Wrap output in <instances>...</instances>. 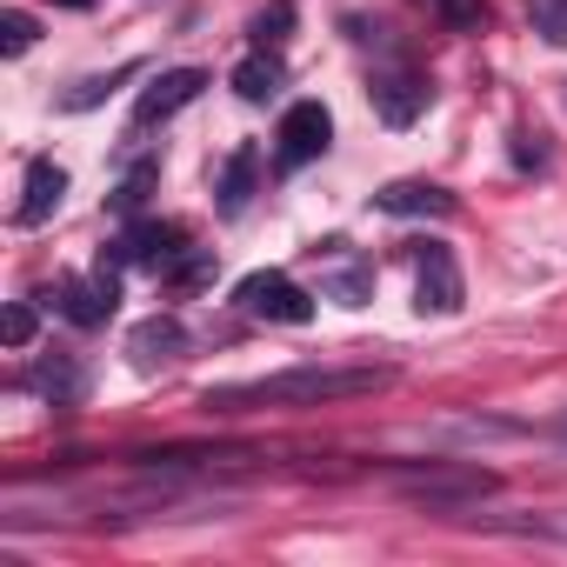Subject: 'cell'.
<instances>
[{
	"label": "cell",
	"instance_id": "3",
	"mask_svg": "<svg viewBox=\"0 0 567 567\" xmlns=\"http://www.w3.org/2000/svg\"><path fill=\"white\" fill-rule=\"evenodd\" d=\"M234 308L240 315H254V321H280V328H308L315 321V295L308 288H295L280 267H260V274H247L240 288H234Z\"/></svg>",
	"mask_w": 567,
	"mask_h": 567
},
{
	"label": "cell",
	"instance_id": "7",
	"mask_svg": "<svg viewBox=\"0 0 567 567\" xmlns=\"http://www.w3.org/2000/svg\"><path fill=\"white\" fill-rule=\"evenodd\" d=\"M368 101H374V114H381L388 127H414V121L427 114L434 87H427V81H421L414 68L388 61V68H374V81H368Z\"/></svg>",
	"mask_w": 567,
	"mask_h": 567
},
{
	"label": "cell",
	"instance_id": "6",
	"mask_svg": "<svg viewBox=\"0 0 567 567\" xmlns=\"http://www.w3.org/2000/svg\"><path fill=\"white\" fill-rule=\"evenodd\" d=\"M328 147H334V114H328L321 101H295L288 114H280V147H274V167H280V174L321 161Z\"/></svg>",
	"mask_w": 567,
	"mask_h": 567
},
{
	"label": "cell",
	"instance_id": "9",
	"mask_svg": "<svg viewBox=\"0 0 567 567\" xmlns=\"http://www.w3.org/2000/svg\"><path fill=\"white\" fill-rule=\"evenodd\" d=\"M200 87H207V68H167V74H154L147 94L134 101V134H147V127H161L167 114H181L187 101H200Z\"/></svg>",
	"mask_w": 567,
	"mask_h": 567
},
{
	"label": "cell",
	"instance_id": "1",
	"mask_svg": "<svg viewBox=\"0 0 567 567\" xmlns=\"http://www.w3.org/2000/svg\"><path fill=\"white\" fill-rule=\"evenodd\" d=\"M394 388L388 361H361V368H334V361H301L260 381H220L200 394V408L214 414H247V408H321V401H354V394H381Z\"/></svg>",
	"mask_w": 567,
	"mask_h": 567
},
{
	"label": "cell",
	"instance_id": "17",
	"mask_svg": "<svg viewBox=\"0 0 567 567\" xmlns=\"http://www.w3.org/2000/svg\"><path fill=\"white\" fill-rule=\"evenodd\" d=\"M220 274V260H214V247H187L174 267H167V280H174V288H207V280Z\"/></svg>",
	"mask_w": 567,
	"mask_h": 567
},
{
	"label": "cell",
	"instance_id": "2",
	"mask_svg": "<svg viewBox=\"0 0 567 567\" xmlns=\"http://www.w3.org/2000/svg\"><path fill=\"white\" fill-rule=\"evenodd\" d=\"M388 487L408 494V501H427V507H461V501H481L501 487L494 467H474V461H408V467H388Z\"/></svg>",
	"mask_w": 567,
	"mask_h": 567
},
{
	"label": "cell",
	"instance_id": "16",
	"mask_svg": "<svg viewBox=\"0 0 567 567\" xmlns=\"http://www.w3.org/2000/svg\"><path fill=\"white\" fill-rule=\"evenodd\" d=\"M134 74H141V61H127V68H114V74H87V81H74V87L61 94V107H68V114H87V107H101L121 81H134Z\"/></svg>",
	"mask_w": 567,
	"mask_h": 567
},
{
	"label": "cell",
	"instance_id": "11",
	"mask_svg": "<svg viewBox=\"0 0 567 567\" xmlns=\"http://www.w3.org/2000/svg\"><path fill=\"white\" fill-rule=\"evenodd\" d=\"M127 354H134L141 374H154V368H167V361L187 354V328H181L174 315H154V321H141V328L127 334Z\"/></svg>",
	"mask_w": 567,
	"mask_h": 567
},
{
	"label": "cell",
	"instance_id": "25",
	"mask_svg": "<svg viewBox=\"0 0 567 567\" xmlns=\"http://www.w3.org/2000/svg\"><path fill=\"white\" fill-rule=\"evenodd\" d=\"M560 441H567V414H560Z\"/></svg>",
	"mask_w": 567,
	"mask_h": 567
},
{
	"label": "cell",
	"instance_id": "21",
	"mask_svg": "<svg viewBox=\"0 0 567 567\" xmlns=\"http://www.w3.org/2000/svg\"><path fill=\"white\" fill-rule=\"evenodd\" d=\"M328 295H334L341 308H368V295H374V267H348V274H334V280H328Z\"/></svg>",
	"mask_w": 567,
	"mask_h": 567
},
{
	"label": "cell",
	"instance_id": "18",
	"mask_svg": "<svg viewBox=\"0 0 567 567\" xmlns=\"http://www.w3.org/2000/svg\"><path fill=\"white\" fill-rule=\"evenodd\" d=\"M288 28H295V0H274V8H260L254 14V48H280V41H288Z\"/></svg>",
	"mask_w": 567,
	"mask_h": 567
},
{
	"label": "cell",
	"instance_id": "14",
	"mask_svg": "<svg viewBox=\"0 0 567 567\" xmlns=\"http://www.w3.org/2000/svg\"><path fill=\"white\" fill-rule=\"evenodd\" d=\"M254 181H260V147H234V154H227V167H220V181H214V194H220V214H227V220H234V214H247Z\"/></svg>",
	"mask_w": 567,
	"mask_h": 567
},
{
	"label": "cell",
	"instance_id": "13",
	"mask_svg": "<svg viewBox=\"0 0 567 567\" xmlns=\"http://www.w3.org/2000/svg\"><path fill=\"white\" fill-rule=\"evenodd\" d=\"M374 207L381 214H427V220H454V194L447 187H434V181H388L381 194H374Z\"/></svg>",
	"mask_w": 567,
	"mask_h": 567
},
{
	"label": "cell",
	"instance_id": "22",
	"mask_svg": "<svg viewBox=\"0 0 567 567\" xmlns=\"http://www.w3.org/2000/svg\"><path fill=\"white\" fill-rule=\"evenodd\" d=\"M34 41H41L34 14H21V8H14V14H0V54H8V61H14V54H28Z\"/></svg>",
	"mask_w": 567,
	"mask_h": 567
},
{
	"label": "cell",
	"instance_id": "20",
	"mask_svg": "<svg viewBox=\"0 0 567 567\" xmlns=\"http://www.w3.org/2000/svg\"><path fill=\"white\" fill-rule=\"evenodd\" d=\"M434 14H441L454 34H481V28H487V0H434Z\"/></svg>",
	"mask_w": 567,
	"mask_h": 567
},
{
	"label": "cell",
	"instance_id": "4",
	"mask_svg": "<svg viewBox=\"0 0 567 567\" xmlns=\"http://www.w3.org/2000/svg\"><path fill=\"white\" fill-rule=\"evenodd\" d=\"M54 308H61V321H74V328H107L114 321V308H121V274H114V260H101L94 274H68V280H54Z\"/></svg>",
	"mask_w": 567,
	"mask_h": 567
},
{
	"label": "cell",
	"instance_id": "10",
	"mask_svg": "<svg viewBox=\"0 0 567 567\" xmlns=\"http://www.w3.org/2000/svg\"><path fill=\"white\" fill-rule=\"evenodd\" d=\"M61 200H68V167H54L48 154H34V161H28V187H21V207H14V227H48Z\"/></svg>",
	"mask_w": 567,
	"mask_h": 567
},
{
	"label": "cell",
	"instance_id": "12",
	"mask_svg": "<svg viewBox=\"0 0 567 567\" xmlns=\"http://www.w3.org/2000/svg\"><path fill=\"white\" fill-rule=\"evenodd\" d=\"M234 94H240L247 107H267V101L288 94V61H280V48H254V54L234 68Z\"/></svg>",
	"mask_w": 567,
	"mask_h": 567
},
{
	"label": "cell",
	"instance_id": "15",
	"mask_svg": "<svg viewBox=\"0 0 567 567\" xmlns=\"http://www.w3.org/2000/svg\"><path fill=\"white\" fill-rule=\"evenodd\" d=\"M28 388H34V394H48L54 408H74V401L87 394V374H81L68 354H54V361H41V368L28 374Z\"/></svg>",
	"mask_w": 567,
	"mask_h": 567
},
{
	"label": "cell",
	"instance_id": "8",
	"mask_svg": "<svg viewBox=\"0 0 567 567\" xmlns=\"http://www.w3.org/2000/svg\"><path fill=\"white\" fill-rule=\"evenodd\" d=\"M181 254H187V234H181L174 220H134V227H127V234H121V240H114L101 260H114V267H127V260H134V267H154V274H167Z\"/></svg>",
	"mask_w": 567,
	"mask_h": 567
},
{
	"label": "cell",
	"instance_id": "24",
	"mask_svg": "<svg viewBox=\"0 0 567 567\" xmlns=\"http://www.w3.org/2000/svg\"><path fill=\"white\" fill-rule=\"evenodd\" d=\"M34 328H41V321H34V308H28V301H14V308H8V321H0V341L21 354V348H34Z\"/></svg>",
	"mask_w": 567,
	"mask_h": 567
},
{
	"label": "cell",
	"instance_id": "19",
	"mask_svg": "<svg viewBox=\"0 0 567 567\" xmlns=\"http://www.w3.org/2000/svg\"><path fill=\"white\" fill-rule=\"evenodd\" d=\"M154 174H161V161H141V167H127V174H121V187H114V214H141V200H147Z\"/></svg>",
	"mask_w": 567,
	"mask_h": 567
},
{
	"label": "cell",
	"instance_id": "5",
	"mask_svg": "<svg viewBox=\"0 0 567 567\" xmlns=\"http://www.w3.org/2000/svg\"><path fill=\"white\" fill-rule=\"evenodd\" d=\"M467 301V280L454 267L447 240H414V308L421 315H461Z\"/></svg>",
	"mask_w": 567,
	"mask_h": 567
},
{
	"label": "cell",
	"instance_id": "23",
	"mask_svg": "<svg viewBox=\"0 0 567 567\" xmlns=\"http://www.w3.org/2000/svg\"><path fill=\"white\" fill-rule=\"evenodd\" d=\"M534 34L547 48H567V0H534Z\"/></svg>",
	"mask_w": 567,
	"mask_h": 567
}]
</instances>
